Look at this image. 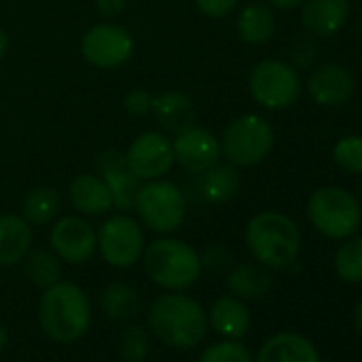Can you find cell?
Instances as JSON below:
<instances>
[{
  "instance_id": "6da1fadb",
  "label": "cell",
  "mask_w": 362,
  "mask_h": 362,
  "mask_svg": "<svg viewBox=\"0 0 362 362\" xmlns=\"http://www.w3.org/2000/svg\"><path fill=\"white\" fill-rule=\"evenodd\" d=\"M149 330L168 347L190 349L197 347L207 334V313L199 300L168 292L158 296L147 313Z\"/></svg>"
},
{
  "instance_id": "7a4b0ae2",
  "label": "cell",
  "mask_w": 362,
  "mask_h": 362,
  "mask_svg": "<svg viewBox=\"0 0 362 362\" xmlns=\"http://www.w3.org/2000/svg\"><path fill=\"white\" fill-rule=\"evenodd\" d=\"M39 322L45 334L58 343L79 341L92 324L88 294L73 281L49 286L39 300Z\"/></svg>"
},
{
  "instance_id": "3957f363",
  "label": "cell",
  "mask_w": 362,
  "mask_h": 362,
  "mask_svg": "<svg viewBox=\"0 0 362 362\" xmlns=\"http://www.w3.org/2000/svg\"><path fill=\"white\" fill-rule=\"evenodd\" d=\"M245 245L256 262L267 269H288L298 258L300 230L292 218L277 211H262L247 222Z\"/></svg>"
},
{
  "instance_id": "277c9868",
  "label": "cell",
  "mask_w": 362,
  "mask_h": 362,
  "mask_svg": "<svg viewBox=\"0 0 362 362\" xmlns=\"http://www.w3.org/2000/svg\"><path fill=\"white\" fill-rule=\"evenodd\" d=\"M143 267L147 277L168 292L192 288L203 273L199 252L186 241L170 237L156 239L143 250Z\"/></svg>"
},
{
  "instance_id": "5b68a950",
  "label": "cell",
  "mask_w": 362,
  "mask_h": 362,
  "mask_svg": "<svg viewBox=\"0 0 362 362\" xmlns=\"http://www.w3.org/2000/svg\"><path fill=\"white\" fill-rule=\"evenodd\" d=\"M307 216L320 235L328 239H347L358 230L362 209L347 190L339 186H322L311 192Z\"/></svg>"
},
{
  "instance_id": "8992f818",
  "label": "cell",
  "mask_w": 362,
  "mask_h": 362,
  "mask_svg": "<svg viewBox=\"0 0 362 362\" xmlns=\"http://www.w3.org/2000/svg\"><path fill=\"white\" fill-rule=\"evenodd\" d=\"M139 220L158 235H168L181 228L188 214L186 194L164 179L145 181L139 188L134 207Z\"/></svg>"
},
{
  "instance_id": "52a82bcc",
  "label": "cell",
  "mask_w": 362,
  "mask_h": 362,
  "mask_svg": "<svg viewBox=\"0 0 362 362\" xmlns=\"http://www.w3.org/2000/svg\"><path fill=\"white\" fill-rule=\"evenodd\" d=\"M273 143L275 132L271 124L256 113H247L233 119L226 126L224 136L220 139L222 156L237 168L262 162L271 153Z\"/></svg>"
},
{
  "instance_id": "ba28073f",
  "label": "cell",
  "mask_w": 362,
  "mask_h": 362,
  "mask_svg": "<svg viewBox=\"0 0 362 362\" xmlns=\"http://www.w3.org/2000/svg\"><path fill=\"white\" fill-rule=\"evenodd\" d=\"M250 94L264 109H288L300 96V77L281 60H262L250 73Z\"/></svg>"
},
{
  "instance_id": "9c48e42d",
  "label": "cell",
  "mask_w": 362,
  "mask_h": 362,
  "mask_svg": "<svg viewBox=\"0 0 362 362\" xmlns=\"http://www.w3.org/2000/svg\"><path fill=\"white\" fill-rule=\"evenodd\" d=\"M98 252L107 264L115 269H128L139 262L145 250L143 228L130 216H111L107 218L96 233Z\"/></svg>"
},
{
  "instance_id": "30bf717a",
  "label": "cell",
  "mask_w": 362,
  "mask_h": 362,
  "mask_svg": "<svg viewBox=\"0 0 362 362\" xmlns=\"http://www.w3.org/2000/svg\"><path fill=\"white\" fill-rule=\"evenodd\" d=\"M134 54V37L119 24H96L81 39V56L100 71L124 66Z\"/></svg>"
},
{
  "instance_id": "8fae6325",
  "label": "cell",
  "mask_w": 362,
  "mask_h": 362,
  "mask_svg": "<svg viewBox=\"0 0 362 362\" xmlns=\"http://www.w3.org/2000/svg\"><path fill=\"white\" fill-rule=\"evenodd\" d=\"M124 158L139 181L162 179L175 164L173 141L162 132L147 130L130 143Z\"/></svg>"
},
{
  "instance_id": "7c38bea8",
  "label": "cell",
  "mask_w": 362,
  "mask_h": 362,
  "mask_svg": "<svg viewBox=\"0 0 362 362\" xmlns=\"http://www.w3.org/2000/svg\"><path fill=\"white\" fill-rule=\"evenodd\" d=\"M173 153L175 162L190 173H203L220 162L222 145L220 139L201 126H190L184 132L175 134L173 139Z\"/></svg>"
},
{
  "instance_id": "4fadbf2b",
  "label": "cell",
  "mask_w": 362,
  "mask_h": 362,
  "mask_svg": "<svg viewBox=\"0 0 362 362\" xmlns=\"http://www.w3.org/2000/svg\"><path fill=\"white\" fill-rule=\"evenodd\" d=\"M94 168H96V175L109 188L113 209L130 211L134 207V199L141 188V181L128 168L124 153L117 149H105V151L96 153Z\"/></svg>"
},
{
  "instance_id": "5bb4252c",
  "label": "cell",
  "mask_w": 362,
  "mask_h": 362,
  "mask_svg": "<svg viewBox=\"0 0 362 362\" xmlns=\"http://www.w3.org/2000/svg\"><path fill=\"white\" fill-rule=\"evenodd\" d=\"M49 245L60 260L71 264L88 262L98 247L94 228L83 218L75 216L62 218L54 224L49 233Z\"/></svg>"
},
{
  "instance_id": "9a60e30c",
  "label": "cell",
  "mask_w": 362,
  "mask_h": 362,
  "mask_svg": "<svg viewBox=\"0 0 362 362\" xmlns=\"http://www.w3.org/2000/svg\"><path fill=\"white\" fill-rule=\"evenodd\" d=\"M356 90L354 75L341 64H322L311 71L307 79L309 96L322 107H341L345 105Z\"/></svg>"
},
{
  "instance_id": "2e32d148",
  "label": "cell",
  "mask_w": 362,
  "mask_h": 362,
  "mask_svg": "<svg viewBox=\"0 0 362 362\" xmlns=\"http://www.w3.org/2000/svg\"><path fill=\"white\" fill-rule=\"evenodd\" d=\"M349 18V0H305L300 24L313 37H332Z\"/></svg>"
},
{
  "instance_id": "e0dca14e",
  "label": "cell",
  "mask_w": 362,
  "mask_h": 362,
  "mask_svg": "<svg viewBox=\"0 0 362 362\" xmlns=\"http://www.w3.org/2000/svg\"><path fill=\"white\" fill-rule=\"evenodd\" d=\"M151 115L158 119V124L166 132L179 134L186 128L194 126L199 113H197L194 100L188 94L179 92V90H166V92H160L158 96H153Z\"/></svg>"
},
{
  "instance_id": "ac0fdd59",
  "label": "cell",
  "mask_w": 362,
  "mask_h": 362,
  "mask_svg": "<svg viewBox=\"0 0 362 362\" xmlns=\"http://www.w3.org/2000/svg\"><path fill=\"white\" fill-rule=\"evenodd\" d=\"M69 201L83 216H103L113 209V201L105 181L94 173H81L71 181Z\"/></svg>"
},
{
  "instance_id": "d6986e66",
  "label": "cell",
  "mask_w": 362,
  "mask_h": 362,
  "mask_svg": "<svg viewBox=\"0 0 362 362\" xmlns=\"http://www.w3.org/2000/svg\"><path fill=\"white\" fill-rule=\"evenodd\" d=\"M254 362H320V354L303 334L277 332L260 347Z\"/></svg>"
},
{
  "instance_id": "ffe728a7",
  "label": "cell",
  "mask_w": 362,
  "mask_h": 362,
  "mask_svg": "<svg viewBox=\"0 0 362 362\" xmlns=\"http://www.w3.org/2000/svg\"><path fill=\"white\" fill-rule=\"evenodd\" d=\"M33 250V226L16 214L0 216V267H16Z\"/></svg>"
},
{
  "instance_id": "44dd1931",
  "label": "cell",
  "mask_w": 362,
  "mask_h": 362,
  "mask_svg": "<svg viewBox=\"0 0 362 362\" xmlns=\"http://www.w3.org/2000/svg\"><path fill=\"white\" fill-rule=\"evenodd\" d=\"M199 194L205 203L211 205H224L233 201L241 190V175L235 164H214L211 168L201 173L199 179Z\"/></svg>"
},
{
  "instance_id": "7402d4cb",
  "label": "cell",
  "mask_w": 362,
  "mask_h": 362,
  "mask_svg": "<svg viewBox=\"0 0 362 362\" xmlns=\"http://www.w3.org/2000/svg\"><path fill=\"white\" fill-rule=\"evenodd\" d=\"M209 322L224 339L241 341L250 330V309L237 296H220L209 309Z\"/></svg>"
},
{
  "instance_id": "603a6c76",
  "label": "cell",
  "mask_w": 362,
  "mask_h": 362,
  "mask_svg": "<svg viewBox=\"0 0 362 362\" xmlns=\"http://www.w3.org/2000/svg\"><path fill=\"white\" fill-rule=\"evenodd\" d=\"M226 286L241 300L260 298L273 286V273L260 262H243L226 273Z\"/></svg>"
},
{
  "instance_id": "cb8c5ba5",
  "label": "cell",
  "mask_w": 362,
  "mask_h": 362,
  "mask_svg": "<svg viewBox=\"0 0 362 362\" xmlns=\"http://www.w3.org/2000/svg\"><path fill=\"white\" fill-rule=\"evenodd\" d=\"M277 28L275 16L267 5H247L237 20V35L247 45H264L273 39Z\"/></svg>"
},
{
  "instance_id": "d4e9b609",
  "label": "cell",
  "mask_w": 362,
  "mask_h": 362,
  "mask_svg": "<svg viewBox=\"0 0 362 362\" xmlns=\"http://www.w3.org/2000/svg\"><path fill=\"white\" fill-rule=\"evenodd\" d=\"M100 307L113 322H132L141 313V294L122 281H113L105 286L100 292Z\"/></svg>"
},
{
  "instance_id": "484cf974",
  "label": "cell",
  "mask_w": 362,
  "mask_h": 362,
  "mask_svg": "<svg viewBox=\"0 0 362 362\" xmlns=\"http://www.w3.org/2000/svg\"><path fill=\"white\" fill-rule=\"evenodd\" d=\"M24 273L28 281L41 290H47L49 286L58 284L62 277V262L54 254V250L37 247L30 250L24 258Z\"/></svg>"
},
{
  "instance_id": "4316f807",
  "label": "cell",
  "mask_w": 362,
  "mask_h": 362,
  "mask_svg": "<svg viewBox=\"0 0 362 362\" xmlns=\"http://www.w3.org/2000/svg\"><path fill=\"white\" fill-rule=\"evenodd\" d=\"M58 214H60V194L49 186L35 188L24 199L22 218L30 226H47L58 218Z\"/></svg>"
},
{
  "instance_id": "83f0119b",
  "label": "cell",
  "mask_w": 362,
  "mask_h": 362,
  "mask_svg": "<svg viewBox=\"0 0 362 362\" xmlns=\"http://www.w3.org/2000/svg\"><path fill=\"white\" fill-rule=\"evenodd\" d=\"M334 273L345 284H362V237L345 241L337 250Z\"/></svg>"
},
{
  "instance_id": "f1b7e54d",
  "label": "cell",
  "mask_w": 362,
  "mask_h": 362,
  "mask_svg": "<svg viewBox=\"0 0 362 362\" xmlns=\"http://www.w3.org/2000/svg\"><path fill=\"white\" fill-rule=\"evenodd\" d=\"M149 354V337L141 326H128L119 337V358L124 362H143Z\"/></svg>"
},
{
  "instance_id": "f546056e",
  "label": "cell",
  "mask_w": 362,
  "mask_h": 362,
  "mask_svg": "<svg viewBox=\"0 0 362 362\" xmlns=\"http://www.w3.org/2000/svg\"><path fill=\"white\" fill-rule=\"evenodd\" d=\"M199 362H254V358H252V351L241 341L224 339L220 343L209 345L201 354Z\"/></svg>"
},
{
  "instance_id": "4dcf8cb0",
  "label": "cell",
  "mask_w": 362,
  "mask_h": 362,
  "mask_svg": "<svg viewBox=\"0 0 362 362\" xmlns=\"http://www.w3.org/2000/svg\"><path fill=\"white\" fill-rule=\"evenodd\" d=\"M332 158L347 173H362V136L351 134L339 139L332 147Z\"/></svg>"
},
{
  "instance_id": "1f68e13d",
  "label": "cell",
  "mask_w": 362,
  "mask_h": 362,
  "mask_svg": "<svg viewBox=\"0 0 362 362\" xmlns=\"http://www.w3.org/2000/svg\"><path fill=\"white\" fill-rule=\"evenodd\" d=\"M201 256V267L211 271V273H220L224 271L226 267H230L233 262V256H230V250L226 245H220V243H214V245H207Z\"/></svg>"
},
{
  "instance_id": "d6a6232c",
  "label": "cell",
  "mask_w": 362,
  "mask_h": 362,
  "mask_svg": "<svg viewBox=\"0 0 362 362\" xmlns=\"http://www.w3.org/2000/svg\"><path fill=\"white\" fill-rule=\"evenodd\" d=\"M151 103H153V96L143 88H134V90L126 92V96H124V109L132 117L149 115L151 113Z\"/></svg>"
},
{
  "instance_id": "836d02e7",
  "label": "cell",
  "mask_w": 362,
  "mask_h": 362,
  "mask_svg": "<svg viewBox=\"0 0 362 362\" xmlns=\"http://www.w3.org/2000/svg\"><path fill=\"white\" fill-rule=\"evenodd\" d=\"M315 56H317V47L309 39H296L290 47V60L294 69H309L315 62Z\"/></svg>"
},
{
  "instance_id": "e575fe53",
  "label": "cell",
  "mask_w": 362,
  "mask_h": 362,
  "mask_svg": "<svg viewBox=\"0 0 362 362\" xmlns=\"http://www.w3.org/2000/svg\"><path fill=\"white\" fill-rule=\"evenodd\" d=\"M194 3H197V9L203 16L214 18V20H220V18L230 16L237 9L239 0H194Z\"/></svg>"
},
{
  "instance_id": "d590c367",
  "label": "cell",
  "mask_w": 362,
  "mask_h": 362,
  "mask_svg": "<svg viewBox=\"0 0 362 362\" xmlns=\"http://www.w3.org/2000/svg\"><path fill=\"white\" fill-rule=\"evenodd\" d=\"M94 7L98 11L100 18L105 20H117L126 7H128V0H94Z\"/></svg>"
},
{
  "instance_id": "8d00e7d4",
  "label": "cell",
  "mask_w": 362,
  "mask_h": 362,
  "mask_svg": "<svg viewBox=\"0 0 362 362\" xmlns=\"http://www.w3.org/2000/svg\"><path fill=\"white\" fill-rule=\"evenodd\" d=\"M269 3L277 9H294V7H300L305 0H269Z\"/></svg>"
},
{
  "instance_id": "74e56055",
  "label": "cell",
  "mask_w": 362,
  "mask_h": 362,
  "mask_svg": "<svg viewBox=\"0 0 362 362\" xmlns=\"http://www.w3.org/2000/svg\"><path fill=\"white\" fill-rule=\"evenodd\" d=\"M7 47H9V37H7V33L0 28V60L5 58V54H7Z\"/></svg>"
},
{
  "instance_id": "f35d334b",
  "label": "cell",
  "mask_w": 362,
  "mask_h": 362,
  "mask_svg": "<svg viewBox=\"0 0 362 362\" xmlns=\"http://www.w3.org/2000/svg\"><path fill=\"white\" fill-rule=\"evenodd\" d=\"M356 328H358V332L362 334V300H360L358 307H356Z\"/></svg>"
},
{
  "instance_id": "ab89813d",
  "label": "cell",
  "mask_w": 362,
  "mask_h": 362,
  "mask_svg": "<svg viewBox=\"0 0 362 362\" xmlns=\"http://www.w3.org/2000/svg\"><path fill=\"white\" fill-rule=\"evenodd\" d=\"M5 345H7V328L0 324V351H3Z\"/></svg>"
},
{
  "instance_id": "60d3db41",
  "label": "cell",
  "mask_w": 362,
  "mask_h": 362,
  "mask_svg": "<svg viewBox=\"0 0 362 362\" xmlns=\"http://www.w3.org/2000/svg\"><path fill=\"white\" fill-rule=\"evenodd\" d=\"M358 30H360V35H362V16H360V20H358Z\"/></svg>"
},
{
  "instance_id": "b9f144b4",
  "label": "cell",
  "mask_w": 362,
  "mask_h": 362,
  "mask_svg": "<svg viewBox=\"0 0 362 362\" xmlns=\"http://www.w3.org/2000/svg\"><path fill=\"white\" fill-rule=\"evenodd\" d=\"M360 194H362V190H360Z\"/></svg>"
}]
</instances>
